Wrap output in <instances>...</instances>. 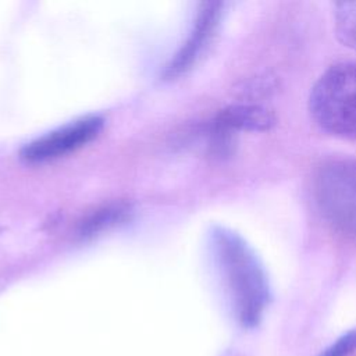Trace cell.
Segmentation results:
<instances>
[{
  "label": "cell",
  "instance_id": "obj_1",
  "mask_svg": "<svg viewBox=\"0 0 356 356\" xmlns=\"http://www.w3.org/2000/svg\"><path fill=\"white\" fill-rule=\"evenodd\" d=\"M213 248L241 324L257 325L268 303V285L263 267L248 243L227 228L217 227L214 229Z\"/></svg>",
  "mask_w": 356,
  "mask_h": 356
},
{
  "label": "cell",
  "instance_id": "obj_2",
  "mask_svg": "<svg viewBox=\"0 0 356 356\" xmlns=\"http://www.w3.org/2000/svg\"><path fill=\"white\" fill-rule=\"evenodd\" d=\"M309 110L324 131L356 139V63L331 65L312 88Z\"/></svg>",
  "mask_w": 356,
  "mask_h": 356
},
{
  "label": "cell",
  "instance_id": "obj_3",
  "mask_svg": "<svg viewBox=\"0 0 356 356\" xmlns=\"http://www.w3.org/2000/svg\"><path fill=\"white\" fill-rule=\"evenodd\" d=\"M314 197L323 218L334 229L356 236V160L324 163L314 178Z\"/></svg>",
  "mask_w": 356,
  "mask_h": 356
},
{
  "label": "cell",
  "instance_id": "obj_4",
  "mask_svg": "<svg viewBox=\"0 0 356 356\" xmlns=\"http://www.w3.org/2000/svg\"><path fill=\"white\" fill-rule=\"evenodd\" d=\"M104 125L100 115H86L53 129L26 143L19 157L29 164H40L61 159L86 146L99 136Z\"/></svg>",
  "mask_w": 356,
  "mask_h": 356
},
{
  "label": "cell",
  "instance_id": "obj_5",
  "mask_svg": "<svg viewBox=\"0 0 356 356\" xmlns=\"http://www.w3.org/2000/svg\"><path fill=\"white\" fill-rule=\"evenodd\" d=\"M221 3L203 4L186 42L165 67V79H174L185 74L202 57V54L204 53L206 47L209 46L216 33L221 15Z\"/></svg>",
  "mask_w": 356,
  "mask_h": 356
},
{
  "label": "cell",
  "instance_id": "obj_6",
  "mask_svg": "<svg viewBox=\"0 0 356 356\" xmlns=\"http://www.w3.org/2000/svg\"><path fill=\"white\" fill-rule=\"evenodd\" d=\"M274 122L275 117L271 110L263 106L246 104L232 106L221 111L214 122V127L227 132L236 129L267 131L274 125Z\"/></svg>",
  "mask_w": 356,
  "mask_h": 356
},
{
  "label": "cell",
  "instance_id": "obj_7",
  "mask_svg": "<svg viewBox=\"0 0 356 356\" xmlns=\"http://www.w3.org/2000/svg\"><path fill=\"white\" fill-rule=\"evenodd\" d=\"M335 32L343 46L356 50V1L335 4Z\"/></svg>",
  "mask_w": 356,
  "mask_h": 356
},
{
  "label": "cell",
  "instance_id": "obj_8",
  "mask_svg": "<svg viewBox=\"0 0 356 356\" xmlns=\"http://www.w3.org/2000/svg\"><path fill=\"white\" fill-rule=\"evenodd\" d=\"M127 211V209H122L121 206H117L114 209H104L97 211L92 218H89L82 229L81 235H95V232H99L100 229H104L107 225H113L115 221L120 220V217Z\"/></svg>",
  "mask_w": 356,
  "mask_h": 356
},
{
  "label": "cell",
  "instance_id": "obj_9",
  "mask_svg": "<svg viewBox=\"0 0 356 356\" xmlns=\"http://www.w3.org/2000/svg\"><path fill=\"white\" fill-rule=\"evenodd\" d=\"M356 350V331H349L339 337L320 356H349Z\"/></svg>",
  "mask_w": 356,
  "mask_h": 356
}]
</instances>
